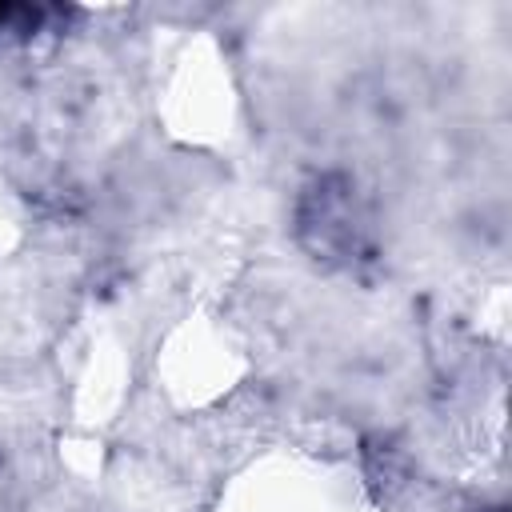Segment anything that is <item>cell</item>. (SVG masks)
Here are the masks:
<instances>
[{"mask_svg":"<svg viewBox=\"0 0 512 512\" xmlns=\"http://www.w3.org/2000/svg\"><path fill=\"white\" fill-rule=\"evenodd\" d=\"M300 224V240L316 252V256H332V260H348L352 252H360L364 240V220L356 208V188L340 176H324L316 180L296 212Z\"/></svg>","mask_w":512,"mask_h":512,"instance_id":"6da1fadb","label":"cell"},{"mask_svg":"<svg viewBox=\"0 0 512 512\" xmlns=\"http://www.w3.org/2000/svg\"><path fill=\"white\" fill-rule=\"evenodd\" d=\"M20 16H28V12L24 8H12V4H0V28L12 24V20H20Z\"/></svg>","mask_w":512,"mask_h":512,"instance_id":"7a4b0ae2","label":"cell"},{"mask_svg":"<svg viewBox=\"0 0 512 512\" xmlns=\"http://www.w3.org/2000/svg\"><path fill=\"white\" fill-rule=\"evenodd\" d=\"M488 512H504V508H488Z\"/></svg>","mask_w":512,"mask_h":512,"instance_id":"3957f363","label":"cell"}]
</instances>
